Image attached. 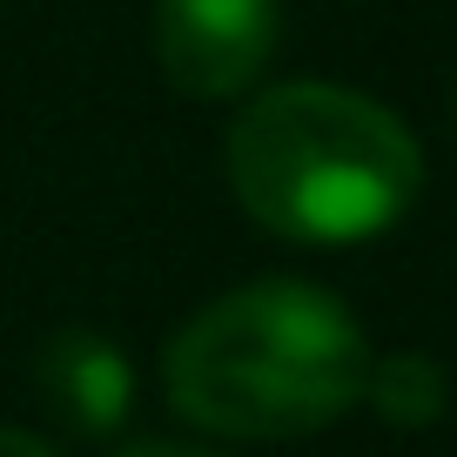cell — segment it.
Here are the masks:
<instances>
[{
  "label": "cell",
  "mask_w": 457,
  "mask_h": 457,
  "mask_svg": "<svg viewBox=\"0 0 457 457\" xmlns=\"http://www.w3.org/2000/svg\"><path fill=\"white\" fill-rule=\"evenodd\" d=\"M0 457H54L41 437H28V430H7L0 424Z\"/></svg>",
  "instance_id": "8992f818"
},
{
  "label": "cell",
  "mask_w": 457,
  "mask_h": 457,
  "mask_svg": "<svg viewBox=\"0 0 457 457\" xmlns=\"http://www.w3.org/2000/svg\"><path fill=\"white\" fill-rule=\"evenodd\" d=\"M34 384H41L47 411L68 430H81V437H108V430L129 424L135 370L101 329H61V337H47L41 357H34Z\"/></svg>",
  "instance_id": "277c9868"
},
{
  "label": "cell",
  "mask_w": 457,
  "mask_h": 457,
  "mask_svg": "<svg viewBox=\"0 0 457 457\" xmlns=\"http://www.w3.org/2000/svg\"><path fill=\"white\" fill-rule=\"evenodd\" d=\"M283 7L276 0H155V61L175 95L228 101L276 54Z\"/></svg>",
  "instance_id": "3957f363"
},
{
  "label": "cell",
  "mask_w": 457,
  "mask_h": 457,
  "mask_svg": "<svg viewBox=\"0 0 457 457\" xmlns=\"http://www.w3.org/2000/svg\"><path fill=\"white\" fill-rule=\"evenodd\" d=\"M228 188L270 236L310 249L370 243L424 188L411 129L337 81L262 87L228 129Z\"/></svg>",
  "instance_id": "7a4b0ae2"
},
{
  "label": "cell",
  "mask_w": 457,
  "mask_h": 457,
  "mask_svg": "<svg viewBox=\"0 0 457 457\" xmlns=\"http://www.w3.org/2000/svg\"><path fill=\"white\" fill-rule=\"evenodd\" d=\"M121 457H215V451H195V444H129Z\"/></svg>",
  "instance_id": "52a82bcc"
},
{
  "label": "cell",
  "mask_w": 457,
  "mask_h": 457,
  "mask_svg": "<svg viewBox=\"0 0 457 457\" xmlns=\"http://www.w3.org/2000/svg\"><path fill=\"white\" fill-rule=\"evenodd\" d=\"M451 114H457V95H451Z\"/></svg>",
  "instance_id": "ba28073f"
},
{
  "label": "cell",
  "mask_w": 457,
  "mask_h": 457,
  "mask_svg": "<svg viewBox=\"0 0 457 457\" xmlns=\"http://www.w3.org/2000/svg\"><path fill=\"white\" fill-rule=\"evenodd\" d=\"M370 343L316 283H249L195 310L162 350L175 417L215 437H310L363 397Z\"/></svg>",
  "instance_id": "6da1fadb"
},
{
  "label": "cell",
  "mask_w": 457,
  "mask_h": 457,
  "mask_svg": "<svg viewBox=\"0 0 457 457\" xmlns=\"http://www.w3.org/2000/svg\"><path fill=\"white\" fill-rule=\"evenodd\" d=\"M363 397H370V411L384 417V424L424 430V424L444 417V370H437V357H424V350H397V357H384V363L370 357Z\"/></svg>",
  "instance_id": "5b68a950"
}]
</instances>
